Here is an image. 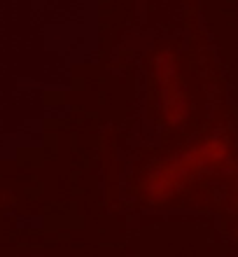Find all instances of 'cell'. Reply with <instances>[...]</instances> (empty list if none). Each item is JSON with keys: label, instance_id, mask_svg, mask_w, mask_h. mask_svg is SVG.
Returning <instances> with one entry per match:
<instances>
[{"label": "cell", "instance_id": "obj_1", "mask_svg": "<svg viewBox=\"0 0 238 257\" xmlns=\"http://www.w3.org/2000/svg\"><path fill=\"white\" fill-rule=\"evenodd\" d=\"M226 152H229V148L222 138H210V141L198 143L189 152L170 159L168 164H161V166L157 164L154 171H150V178L143 183V187L147 190V196L152 201H166L173 192L187 185L201 171L222 162Z\"/></svg>", "mask_w": 238, "mask_h": 257}]
</instances>
